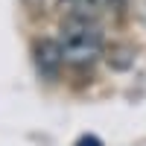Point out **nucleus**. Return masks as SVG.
Returning <instances> with one entry per match:
<instances>
[{"mask_svg":"<svg viewBox=\"0 0 146 146\" xmlns=\"http://www.w3.org/2000/svg\"><path fill=\"white\" fill-rule=\"evenodd\" d=\"M76 146H102V140L94 137V135H82V137L76 140Z\"/></svg>","mask_w":146,"mask_h":146,"instance_id":"4","label":"nucleus"},{"mask_svg":"<svg viewBox=\"0 0 146 146\" xmlns=\"http://www.w3.org/2000/svg\"><path fill=\"white\" fill-rule=\"evenodd\" d=\"M62 56L64 64H91L102 56V32L91 18H76L67 15V21H62Z\"/></svg>","mask_w":146,"mask_h":146,"instance_id":"1","label":"nucleus"},{"mask_svg":"<svg viewBox=\"0 0 146 146\" xmlns=\"http://www.w3.org/2000/svg\"><path fill=\"white\" fill-rule=\"evenodd\" d=\"M108 3H111V6H123L126 0H108Z\"/></svg>","mask_w":146,"mask_h":146,"instance_id":"5","label":"nucleus"},{"mask_svg":"<svg viewBox=\"0 0 146 146\" xmlns=\"http://www.w3.org/2000/svg\"><path fill=\"white\" fill-rule=\"evenodd\" d=\"M62 3L67 6L70 15H76V18H96L102 12V0H62Z\"/></svg>","mask_w":146,"mask_h":146,"instance_id":"3","label":"nucleus"},{"mask_svg":"<svg viewBox=\"0 0 146 146\" xmlns=\"http://www.w3.org/2000/svg\"><path fill=\"white\" fill-rule=\"evenodd\" d=\"M35 64H38V73L47 79H56L58 70L64 64V56H62V44L56 38H41L35 44Z\"/></svg>","mask_w":146,"mask_h":146,"instance_id":"2","label":"nucleus"}]
</instances>
